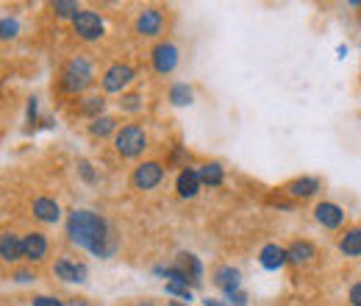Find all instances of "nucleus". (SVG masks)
Masks as SVG:
<instances>
[{
  "label": "nucleus",
  "mask_w": 361,
  "mask_h": 306,
  "mask_svg": "<svg viewBox=\"0 0 361 306\" xmlns=\"http://www.w3.org/2000/svg\"><path fill=\"white\" fill-rule=\"evenodd\" d=\"M67 240L98 259H111L120 248V240L109 220L89 209H73L67 215Z\"/></svg>",
  "instance_id": "f257e3e1"
},
{
  "label": "nucleus",
  "mask_w": 361,
  "mask_h": 306,
  "mask_svg": "<svg viewBox=\"0 0 361 306\" xmlns=\"http://www.w3.org/2000/svg\"><path fill=\"white\" fill-rule=\"evenodd\" d=\"M92 81H95V70L86 56H73L59 73V89L64 95H81L92 87Z\"/></svg>",
  "instance_id": "f03ea898"
},
{
  "label": "nucleus",
  "mask_w": 361,
  "mask_h": 306,
  "mask_svg": "<svg viewBox=\"0 0 361 306\" xmlns=\"http://www.w3.org/2000/svg\"><path fill=\"white\" fill-rule=\"evenodd\" d=\"M150 147V136L139 123H128L114 134V150L122 159H139Z\"/></svg>",
  "instance_id": "7ed1b4c3"
},
{
  "label": "nucleus",
  "mask_w": 361,
  "mask_h": 306,
  "mask_svg": "<svg viewBox=\"0 0 361 306\" xmlns=\"http://www.w3.org/2000/svg\"><path fill=\"white\" fill-rule=\"evenodd\" d=\"M133 78H136V70L131 67V64H125V62H114V64H109L106 70H103V75H100V87H103V95H125V89L133 84Z\"/></svg>",
  "instance_id": "20e7f679"
},
{
  "label": "nucleus",
  "mask_w": 361,
  "mask_h": 306,
  "mask_svg": "<svg viewBox=\"0 0 361 306\" xmlns=\"http://www.w3.org/2000/svg\"><path fill=\"white\" fill-rule=\"evenodd\" d=\"M70 26H73V34H75L81 42H98V39H103V34H106V20H103L95 9H81Z\"/></svg>",
  "instance_id": "39448f33"
},
{
  "label": "nucleus",
  "mask_w": 361,
  "mask_h": 306,
  "mask_svg": "<svg viewBox=\"0 0 361 306\" xmlns=\"http://www.w3.org/2000/svg\"><path fill=\"white\" fill-rule=\"evenodd\" d=\"M178 62H180V51L175 42L161 39L150 48V67L156 75H172L178 70Z\"/></svg>",
  "instance_id": "423d86ee"
},
{
  "label": "nucleus",
  "mask_w": 361,
  "mask_h": 306,
  "mask_svg": "<svg viewBox=\"0 0 361 306\" xmlns=\"http://www.w3.org/2000/svg\"><path fill=\"white\" fill-rule=\"evenodd\" d=\"M164 23H167L164 9H158V6H145V9H139V15H136V20H133V31H136L139 37H145V39H158V37L164 34Z\"/></svg>",
  "instance_id": "0eeeda50"
},
{
  "label": "nucleus",
  "mask_w": 361,
  "mask_h": 306,
  "mask_svg": "<svg viewBox=\"0 0 361 306\" xmlns=\"http://www.w3.org/2000/svg\"><path fill=\"white\" fill-rule=\"evenodd\" d=\"M161 179H164V165L156 162V159H147V162H139V165L133 168V173H131V187H133L136 192H150V190H156V187L161 184Z\"/></svg>",
  "instance_id": "6e6552de"
},
{
  "label": "nucleus",
  "mask_w": 361,
  "mask_h": 306,
  "mask_svg": "<svg viewBox=\"0 0 361 306\" xmlns=\"http://www.w3.org/2000/svg\"><path fill=\"white\" fill-rule=\"evenodd\" d=\"M320 190H322V181L314 179V176H297V179H289V181L281 187V192H286L292 201H308V198H314Z\"/></svg>",
  "instance_id": "1a4fd4ad"
},
{
  "label": "nucleus",
  "mask_w": 361,
  "mask_h": 306,
  "mask_svg": "<svg viewBox=\"0 0 361 306\" xmlns=\"http://www.w3.org/2000/svg\"><path fill=\"white\" fill-rule=\"evenodd\" d=\"M53 276L59 278V281H67V284H81V281H86V276H89V270H86V264L84 262H78V259H73V256H59L56 262H53Z\"/></svg>",
  "instance_id": "9d476101"
},
{
  "label": "nucleus",
  "mask_w": 361,
  "mask_h": 306,
  "mask_svg": "<svg viewBox=\"0 0 361 306\" xmlns=\"http://www.w3.org/2000/svg\"><path fill=\"white\" fill-rule=\"evenodd\" d=\"M48 251H50V240H48L42 231H28V234H23V256H26L28 264L45 262Z\"/></svg>",
  "instance_id": "9b49d317"
},
{
  "label": "nucleus",
  "mask_w": 361,
  "mask_h": 306,
  "mask_svg": "<svg viewBox=\"0 0 361 306\" xmlns=\"http://www.w3.org/2000/svg\"><path fill=\"white\" fill-rule=\"evenodd\" d=\"M314 220H317L322 228L336 231V228H342V223H344V209H342L339 204H333V201H320V204L314 206Z\"/></svg>",
  "instance_id": "f8f14e48"
},
{
  "label": "nucleus",
  "mask_w": 361,
  "mask_h": 306,
  "mask_svg": "<svg viewBox=\"0 0 361 306\" xmlns=\"http://www.w3.org/2000/svg\"><path fill=\"white\" fill-rule=\"evenodd\" d=\"M31 215H34L39 223H45V226H53V223L62 220V206H59V201H53V198H48V195H37V198L31 201Z\"/></svg>",
  "instance_id": "ddd939ff"
},
{
  "label": "nucleus",
  "mask_w": 361,
  "mask_h": 306,
  "mask_svg": "<svg viewBox=\"0 0 361 306\" xmlns=\"http://www.w3.org/2000/svg\"><path fill=\"white\" fill-rule=\"evenodd\" d=\"M212 281H214V287H220V289L225 292V298L242 289V273H239L234 264H220V267H214Z\"/></svg>",
  "instance_id": "4468645a"
},
{
  "label": "nucleus",
  "mask_w": 361,
  "mask_h": 306,
  "mask_svg": "<svg viewBox=\"0 0 361 306\" xmlns=\"http://www.w3.org/2000/svg\"><path fill=\"white\" fill-rule=\"evenodd\" d=\"M201 187H203V181L198 176V168H184L178 173V179H175V192H178V198H184V201L198 198Z\"/></svg>",
  "instance_id": "2eb2a0df"
},
{
  "label": "nucleus",
  "mask_w": 361,
  "mask_h": 306,
  "mask_svg": "<svg viewBox=\"0 0 361 306\" xmlns=\"http://www.w3.org/2000/svg\"><path fill=\"white\" fill-rule=\"evenodd\" d=\"M0 256H3L6 264H17L23 262V237H17L12 228H6L3 234H0Z\"/></svg>",
  "instance_id": "dca6fc26"
},
{
  "label": "nucleus",
  "mask_w": 361,
  "mask_h": 306,
  "mask_svg": "<svg viewBox=\"0 0 361 306\" xmlns=\"http://www.w3.org/2000/svg\"><path fill=\"white\" fill-rule=\"evenodd\" d=\"M339 253L347 259H358L361 256V226H350L339 234Z\"/></svg>",
  "instance_id": "f3484780"
},
{
  "label": "nucleus",
  "mask_w": 361,
  "mask_h": 306,
  "mask_svg": "<svg viewBox=\"0 0 361 306\" xmlns=\"http://www.w3.org/2000/svg\"><path fill=\"white\" fill-rule=\"evenodd\" d=\"M259 262H261L264 270H281V267L289 262V253H286L284 245L270 242V245H264V248L259 251Z\"/></svg>",
  "instance_id": "a211bd4d"
},
{
  "label": "nucleus",
  "mask_w": 361,
  "mask_h": 306,
  "mask_svg": "<svg viewBox=\"0 0 361 306\" xmlns=\"http://www.w3.org/2000/svg\"><path fill=\"white\" fill-rule=\"evenodd\" d=\"M175 264L184 270L189 278H192V284L195 287H201L203 284V264H201V259L195 256V253H189V251H180L178 256H175Z\"/></svg>",
  "instance_id": "6ab92c4d"
},
{
  "label": "nucleus",
  "mask_w": 361,
  "mask_h": 306,
  "mask_svg": "<svg viewBox=\"0 0 361 306\" xmlns=\"http://www.w3.org/2000/svg\"><path fill=\"white\" fill-rule=\"evenodd\" d=\"M117 131H120V125H117V117H111V114H103V117H98V120H92L86 125V134L92 139H106V136H111Z\"/></svg>",
  "instance_id": "aec40b11"
},
{
  "label": "nucleus",
  "mask_w": 361,
  "mask_h": 306,
  "mask_svg": "<svg viewBox=\"0 0 361 306\" xmlns=\"http://www.w3.org/2000/svg\"><path fill=\"white\" fill-rule=\"evenodd\" d=\"M286 253H289V262H292V264H308V262L317 256V248H314L308 240H295L292 245H286Z\"/></svg>",
  "instance_id": "412c9836"
},
{
  "label": "nucleus",
  "mask_w": 361,
  "mask_h": 306,
  "mask_svg": "<svg viewBox=\"0 0 361 306\" xmlns=\"http://www.w3.org/2000/svg\"><path fill=\"white\" fill-rule=\"evenodd\" d=\"M198 176H201V181H203V187H212V190L225 181V170H223L220 162H203V165L198 168Z\"/></svg>",
  "instance_id": "4be33fe9"
},
{
  "label": "nucleus",
  "mask_w": 361,
  "mask_h": 306,
  "mask_svg": "<svg viewBox=\"0 0 361 306\" xmlns=\"http://www.w3.org/2000/svg\"><path fill=\"white\" fill-rule=\"evenodd\" d=\"M167 98H169L172 106H189V103L195 100V89H192L189 84H180V81H178V84L169 87Z\"/></svg>",
  "instance_id": "5701e85b"
},
{
  "label": "nucleus",
  "mask_w": 361,
  "mask_h": 306,
  "mask_svg": "<svg viewBox=\"0 0 361 306\" xmlns=\"http://www.w3.org/2000/svg\"><path fill=\"white\" fill-rule=\"evenodd\" d=\"M103 109H106V95H86L84 100H81V114L84 117H89V120H98V117H103Z\"/></svg>",
  "instance_id": "b1692460"
},
{
  "label": "nucleus",
  "mask_w": 361,
  "mask_h": 306,
  "mask_svg": "<svg viewBox=\"0 0 361 306\" xmlns=\"http://www.w3.org/2000/svg\"><path fill=\"white\" fill-rule=\"evenodd\" d=\"M50 9H53V15H56L59 20H70V23H73L75 15L81 12V6L75 3V0H56V3H53Z\"/></svg>",
  "instance_id": "393cba45"
},
{
  "label": "nucleus",
  "mask_w": 361,
  "mask_h": 306,
  "mask_svg": "<svg viewBox=\"0 0 361 306\" xmlns=\"http://www.w3.org/2000/svg\"><path fill=\"white\" fill-rule=\"evenodd\" d=\"M120 109L122 111H139L142 109V95L139 92H125L122 100H120Z\"/></svg>",
  "instance_id": "a878e982"
},
{
  "label": "nucleus",
  "mask_w": 361,
  "mask_h": 306,
  "mask_svg": "<svg viewBox=\"0 0 361 306\" xmlns=\"http://www.w3.org/2000/svg\"><path fill=\"white\" fill-rule=\"evenodd\" d=\"M78 176H81L86 184H98V173H95V168H92L89 159H78Z\"/></svg>",
  "instance_id": "bb28decb"
},
{
  "label": "nucleus",
  "mask_w": 361,
  "mask_h": 306,
  "mask_svg": "<svg viewBox=\"0 0 361 306\" xmlns=\"http://www.w3.org/2000/svg\"><path fill=\"white\" fill-rule=\"evenodd\" d=\"M164 289H167V295H178V298H184V300H192V287H184V284H167Z\"/></svg>",
  "instance_id": "cd10ccee"
},
{
  "label": "nucleus",
  "mask_w": 361,
  "mask_h": 306,
  "mask_svg": "<svg viewBox=\"0 0 361 306\" xmlns=\"http://www.w3.org/2000/svg\"><path fill=\"white\" fill-rule=\"evenodd\" d=\"M31 306H67V300H62V298H56V295H37V298L31 300Z\"/></svg>",
  "instance_id": "c85d7f7f"
},
{
  "label": "nucleus",
  "mask_w": 361,
  "mask_h": 306,
  "mask_svg": "<svg viewBox=\"0 0 361 306\" xmlns=\"http://www.w3.org/2000/svg\"><path fill=\"white\" fill-rule=\"evenodd\" d=\"M15 37H17V20L3 17V39L9 42V39H15Z\"/></svg>",
  "instance_id": "c756f323"
},
{
  "label": "nucleus",
  "mask_w": 361,
  "mask_h": 306,
  "mask_svg": "<svg viewBox=\"0 0 361 306\" xmlns=\"http://www.w3.org/2000/svg\"><path fill=\"white\" fill-rule=\"evenodd\" d=\"M347 300H350V306H361V281H355L347 289Z\"/></svg>",
  "instance_id": "7c9ffc66"
},
{
  "label": "nucleus",
  "mask_w": 361,
  "mask_h": 306,
  "mask_svg": "<svg viewBox=\"0 0 361 306\" xmlns=\"http://www.w3.org/2000/svg\"><path fill=\"white\" fill-rule=\"evenodd\" d=\"M34 278H37V276H34L31 270H15V281H23V284H26V281H34Z\"/></svg>",
  "instance_id": "2f4dec72"
},
{
  "label": "nucleus",
  "mask_w": 361,
  "mask_h": 306,
  "mask_svg": "<svg viewBox=\"0 0 361 306\" xmlns=\"http://www.w3.org/2000/svg\"><path fill=\"white\" fill-rule=\"evenodd\" d=\"M37 120V100L31 98V103H28V123H34Z\"/></svg>",
  "instance_id": "473e14b6"
},
{
  "label": "nucleus",
  "mask_w": 361,
  "mask_h": 306,
  "mask_svg": "<svg viewBox=\"0 0 361 306\" xmlns=\"http://www.w3.org/2000/svg\"><path fill=\"white\" fill-rule=\"evenodd\" d=\"M67 306H92V303H89L86 298H70V300H67Z\"/></svg>",
  "instance_id": "72a5a7b5"
},
{
  "label": "nucleus",
  "mask_w": 361,
  "mask_h": 306,
  "mask_svg": "<svg viewBox=\"0 0 361 306\" xmlns=\"http://www.w3.org/2000/svg\"><path fill=\"white\" fill-rule=\"evenodd\" d=\"M206 306H231V303H220V300H212V298H209Z\"/></svg>",
  "instance_id": "f704fd0d"
},
{
  "label": "nucleus",
  "mask_w": 361,
  "mask_h": 306,
  "mask_svg": "<svg viewBox=\"0 0 361 306\" xmlns=\"http://www.w3.org/2000/svg\"><path fill=\"white\" fill-rule=\"evenodd\" d=\"M133 306H156L153 300H139V303H133Z\"/></svg>",
  "instance_id": "c9c22d12"
},
{
  "label": "nucleus",
  "mask_w": 361,
  "mask_h": 306,
  "mask_svg": "<svg viewBox=\"0 0 361 306\" xmlns=\"http://www.w3.org/2000/svg\"><path fill=\"white\" fill-rule=\"evenodd\" d=\"M167 306H184V303H178V300H172V303H167Z\"/></svg>",
  "instance_id": "e433bc0d"
}]
</instances>
